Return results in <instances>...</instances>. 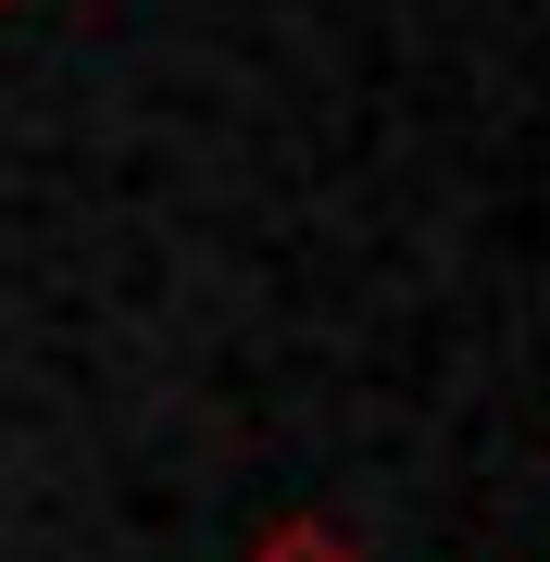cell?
Returning a JSON list of instances; mask_svg holds the SVG:
<instances>
[{"label":"cell","instance_id":"2","mask_svg":"<svg viewBox=\"0 0 550 562\" xmlns=\"http://www.w3.org/2000/svg\"><path fill=\"white\" fill-rule=\"evenodd\" d=\"M0 13H13V0H0Z\"/></svg>","mask_w":550,"mask_h":562},{"label":"cell","instance_id":"1","mask_svg":"<svg viewBox=\"0 0 550 562\" xmlns=\"http://www.w3.org/2000/svg\"><path fill=\"white\" fill-rule=\"evenodd\" d=\"M238 562H363V550H350L338 525H313V513H288V525H263V538H250Z\"/></svg>","mask_w":550,"mask_h":562}]
</instances>
